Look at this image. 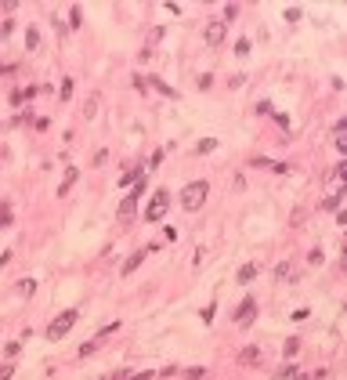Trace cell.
<instances>
[{"label": "cell", "instance_id": "cell-12", "mask_svg": "<svg viewBox=\"0 0 347 380\" xmlns=\"http://www.w3.org/2000/svg\"><path fill=\"white\" fill-rule=\"evenodd\" d=\"M25 48H29V51H36V48H40V33H36L33 25L25 29Z\"/></svg>", "mask_w": 347, "mask_h": 380}, {"label": "cell", "instance_id": "cell-1", "mask_svg": "<svg viewBox=\"0 0 347 380\" xmlns=\"http://www.w3.org/2000/svg\"><path fill=\"white\" fill-rule=\"evenodd\" d=\"M206 196H210V185L206 181H188L185 189H181V207H185L188 214H195V210L206 203Z\"/></svg>", "mask_w": 347, "mask_h": 380}, {"label": "cell", "instance_id": "cell-26", "mask_svg": "<svg viewBox=\"0 0 347 380\" xmlns=\"http://www.w3.org/2000/svg\"><path fill=\"white\" fill-rule=\"evenodd\" d=\"M80 18H84V15H80V7H72V11H69V25H80Z\"/></svg>", "mask_w": 347, "mask_h": 380}, {"label": "cell", "instance_id": "cell-28", "mask_svg": "<svg viewBox=\"0 0 347 380\" xmlns=\"http://www.w3.org/2000/svg\"><path fill=\"white\" fill-rule=\"evenodd\" d=\"M127 380H152V373H134V377H127Z\"/></svg>", "mask_w": 347, "mask_h": 380}, {"label": "cell", "instance_id": "cell-10", "mask_svg": "<svg viewBox=\"0 0 347 380\" xmlns=\"http://www.w3.org/2000/svg\"><path fill=\"white\" fill-rule=\"evenodd\" d=\"M149 87H156V91H159V95H167V98H177V91H174V87H170V83H163L159 76H149Z\"/></svg>", "mask_w": 347, "mask_h": 380}, {"label": "cell", "instance_id": "cell-7", "mask_svg": "<svg viewBox=\"0 0 347 380\" xmlns=\"http://www.w3.org/2000/svg\"><path fill=\"white\" fill-rule=\"evenodd\" d=\"M239 362H242V366H260V362H264V351H260L257 344H250V348H242Z\"/></svg>", "mask_w": 347, "mask_h": 380}, {"label": "cell", "instance_id": "cell-9", "mask_svg": "<svg viewBox=\"0 0 347 380\" xmlns=\"http://www.w3.org/2000/svg\"><path fill=\"white\" fill-rule=\"evenodd\" d=\"M76 178H80V170H76V166H69V170H65V178H62V185H58V196H65L72 185H76Z\"/></svg>", "mask_w": 347, "mask_h": 380}, {"label": "cell", "instance_id": "cell-2", "mask_svg": "<svg viewBox=\"0 0 347 380\" xmlns=\"http://www.w3.org/2000/svg\"><path fill=\"white\" fill-rule=\"evenodd\" d=\"M141 192H145V181H138V185L123 196L120 210H116V221H120V225H130V221L138 217V199H141Z\"/></svg>", "mask_w": 347, "mask_h": 380}, {"label": "cell", "instance_id": "cell-15", "mask_svg": "<svg viewBox=\"0 0 347 380\" xmlns=\"http://www.w3.org/2000/svg\"><path fill=\"white\" fill-rule=\"evenodd\" d=\"M33 290H36L33 279H22V283H18V293H22V297H33Z\"/></svg>", "mask_w": 347, "mask_h": 380}, {"label": "cell", "instance_id": "cell-27", "mask_svg": "<svg viewBox=\"0 0 347 380\" xmlns=\"http://www.w3.org/2000/svg\"><path fill=\"white\" fill-rule=\"evenodd\" d=\"M297 348H300V340H286V358L297 355Z\"/></svg>", "mask_w": 347, "mask_h": 380}, {"label": "cell", "instance_id": "cell-13", "mask_svg": "<svg viewBox=\"0 0 347 380\" xmlns=\"http://www.w3.org/2000/svg\"><path fill=\"white\" fill-rule=\"evenodd\" d=\"M340 199H344V192H333V196L322 203V210H333V214H336V210H340Z\"/></svg>", "mask_w": 347, "mask_h": 380}, {"label": "cell", "instance_id": "cell-29", "mask_svg": "<svg viewBox=\"0 0 347 380\" xmlns=\"http://www.w3.org/2000/svg\"><path fill=\"white\" fill-rule=\"evenodd\" d=\"M293 380H311V377H300V373H297V377H293Z\"/></svg>", "mask_w": 347, "mask_h": 380}, {"label": "cell", "instance_id": "cell-23", "mask_svg": "<svg viewBox=\"0 0 347 380\" xmlns=\"http://www.w3.org/2000/svg\"><path fill=\"white\" fill-rule=\"evenodd\" d=\"M94 109H98V98H90V101H87V105H84V116L90 119V116H94Z\"/></svg>", "mask_w": 347, "mask_h": 380}, {"label": "cell", "instance_id": "cell-8", "mask_svg": "<svg viewBox=\"0 0 347 380\" xmlns=\"http://www.w3.org/2000/svg\"><path fill=\"white\" fill-rule=\"evenodd\" d=\"M145 257H149V246H145V250H134V254H130V257L123 261V268H120V272H123V275H130L134 268H138V264L145 261Z\"/></svg>", "mask_w": 347, "mask_h": 380}, {"label": "cell", "instance_id": "cell-5", "mask_svg": "<svg viewBox=\"0 0 347 380\" xmlns=\"http://www.w3.org/2000/svg\"><path fill=\"white\" fill-rule=\"evenodd\" d=\"M167 207H170V192H167V189H159L156 196H152L149 210H145V221H159L163 214H167Z\"/></svg>", "mask_w": 347, "mask_h": 380}, {"label": "cell", "instance_id": "cell-3", "mask_svg": "<svg viewBox=\"0 0 347 380\" xmlns=\"http://www.w3.org/2000/svg\"><path fill=\"white\" fill-rule=\"evenodd\" d=\"M76 319H80V315H76V308H69V311H62V315H58V319H54V322H51V326H47V337H51V340H62V337H65V333H69L72 326H76Z\"/></svg>", "mask_w": 347, "mask_h": 380}, {"label": "cell", "instance_id": "cell-11", "mask_svg": "<svg viewBox=\"0 0 347 380\" xmlns=\"http://www.w3.org/2000/svg\"><path fill=\"white\" fill-rule=\"evenodd\" d=\"M257 272H260L257 264H242V268H239V275H235V279H239V283H253V279H257Z\"/></svg>", "mask_w": 347, "mask_h": 380}, {"label": "cell", "instance_id": "cell-25", "mask_svg": "<svg viewBox=\"0 0 347 380\" xmlns=\"http://www.w3.org/2000/svg\"><path fill=\"white\" fill-rule=\"evenodd\" d=\"M120 330V322H108V326H102V333H98V337H108V333H116Z\"/></svg>", "mask_w": 347, "mask_h": 380}, {"label": "cell", "instance_id": "cell-16", "mask_svg": "<svg viewBox=\"0 0 347 380\" xmlns=\"http://www.w3.org/2000/svg\"><path fill=\"white\" fill-rule=\"evenodd\" d=\"M4 355H7V362H11V358H18V355H22V344H18V340H11V344L4 348Z\"/></svg>", "mask_w": 347, "mask_h": 380}, {"label": "cell", "instance_id": "cell-24", "mask_svg": "<svg viewBox=\"0 0 347 380\" xmlns=\"http://www.w3.org/2000/svg\"><path fill=\"white\" fill-rule=\"evenodd\" d=\"M80 355H84V358H87V355H94V340H87V344H80Z\"/></svg>", "mask_w": 347, "mask_h": 380}, {"label": "cell", "instance_id": "cell-18", "mask_svg": "<svg viewBox=\"0 0 347 380\" xmlns=\"http://www.w3.org/2000/svg\"><path fill=\"white\" fill-rule=\"evenodd\" d=\"M203 377H206V369H199V366L185 369V380H203Z\"/></svg>", "mask_w": 347, "mask_h": 380}, {"label": "cell", "instance_id": "cell-6", "mask_svg": "<svg viewBox=\"0 0 347 380\" xmlns=\"http://www.w3.org/2000/svg\"><path fill=\"white\" fill-rule=\"evenodd\" d=\"M203 40L210 44V48H221V44L228 40V25H224V22H206V29H203Z\"/></svg>", "mask_w": 347, "mask_h": 380}, {"label": "cell", "instance_id": "cell-4", "mask_svg": "<svg viewBox=\"0 0 347 380\" xmlns=\"http://www.w3.org/2000/svg\"><path fill=\"white\" fill-rule=\"evenodd\" d=\"M253 319H257V297H253V293H246L242 304L235 308V322H239V326H253Z\"/></svg>", "mask_w": 347, "mask_h": 380}, {"label": "cell", "instance_id": "cell-21", "mask_svg": "<svg viewBox=\"0 0 347 380\" xmlns=\"http://www.w3.org/2000/svg\"><path fill=\"white\" fill-rule=\"evenodd\" d=\"M11 373H15V366H11V362L0 366V380H11Z\"/></svg>", "mask_w": 347, "mask_h": 380}, {"label": "cell", "instance_id": "cell-20", "mask_svg": "<svg viewBox=\"0 0 347 380\" xmlns=\"http://www.w3.org/2000/svg\"><path fill=\"white\" fill-rule=\"evenodd\" d=\"M275 275H279V279H293V272H289V264H279V268H275Z\"/></svg>", "mask_w": 347, "mask_h": 380}, {"label": "cell", "instance_id": "cell-22", "mask_svg": "<svg viewBox=\"0 0 347 380\" xmlns=\"http://www.w3.org/2000/svg\"><path fill=\"white\" fill-rule=\"evenodd\" d=\"M235 54H239V58H242V54H250V40H239V44H235Z\"/></svg>", "mask_w": 347, "mask_h": 380}, {"label": "cell", "instance_id": "cell-17", "mask_svg": "<svg viewBox=\"0 0 347 380\" xmlns=\"http://www.w3.org/2000/svg\"><path fill=\"white\" fill-rule=\"evenodd\" d=\"M344 174H347V163H336L329 170V181H344Z\"/></svg>", "mask_w": 347, "mask_h": 380}, {"label": "cell", "instance_id": "cell-14", "mask_svg": "<svg viewBox=\"0 0 347 380\" xmlns=\"http://www.w3.org/2000/svg\"><path fill=\"white\" fill-rule=\"evenodd\" d=\"M217 149V138H203V142L195 145V152H214Z\"/></svg>", "mask_w": 347, "mask_h": 380}, {"label": "cell", "instance_id": "cell-19", "mask_svg": "<svg viewBox=\"0 0 347 380\" xmlns=\"http://www.w3.org/2000/svg\"><path fill=\"white\" fill-rule=\"evenodd\" d=\"M141 178H145L141 170H130V174H127V178H120V185H134V181H141Z\"/></svg>", "mask_w": 347, "mask_h": 380}]
</instances>
